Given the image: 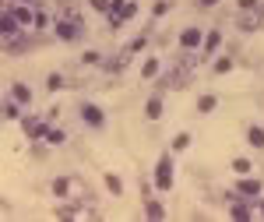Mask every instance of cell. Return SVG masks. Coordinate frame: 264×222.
Wrapping results in <instances>:
<instances>
[{
  "label": "cell",
  "mask_w": 264,
  "mask_h": 222,
  "mask_svg": "<svg viewBox=\"0 0 264 222\" xmlns=\"http://www.w3.org/2000/svg\"><path fill=\"white\" fill-rule=\"evenodd\" d=\"M53 32H57V39H64V43L81 39V21H78V14H67V18H60V21L53 25Z\"/></svg>",
  "instance_id": "cell-1"
},
{
  "label": "cell",
  "mask_w": 264,
  "mask_h": 222,
  "mask_svg": "<svg viewBox=\"0 0 264 222\" xmlns=\"http://www.w3.org/2000/svg\"><path fill=\"white\" fill-rule=\"evenodd\" d=\"M155 187L159 191H173V159L169 155H162L155 162Z\"/></svg>",
  "instance_id": "cell-2"
},
{
  "label": "cell",
  "mask_w": 264,
  "mask_h": 222,
  "mask_svg": "<svg viewBox=\"0 0 264 222\" xmlns=\"http://www.w3.org/2000/svg\"><path fill=\"white\" fill-rule=\"evenodd\" d=\"M18 28H21V21L11 14V11H4V21H0V32H4V43L7 46H14V39H18Z\"/></svg>",
  "instance_id": "cell-3"
},
{
  "label": "cell",
  "mask_w": 264,
  "mask_h": 222,
  "mask_svg": "<svg viewBox=\"0 0 264 222\" xmlns=\"http://www.w3.org/2000/svg\"><path fill=\"white\" fill-rule=\"evenodd\" d=\"M134 14H137V4H134V0H113L109 18H117V21H131Z\"/></svg>",
  "instance_id": "cell-4"
},
{
  "label": "cell",
  "mask_w": 264,
  "mask_h": 222,
  "mask_svg": "<svg viewBox=\"0 0 264 222\" xmlns=\"http://www.w3.org/2000/svg\"><path fill=\"white\" fill-rule=\"evenodd\" d=\"M201 43H204V32L194 28V25L180 32V46H183V50H201Z\"/></svg>",
  "instance_id": "cell-5"
},
{
  "label": "cell",
  "mask_w": 264,
  "mask_h": 222,
  "mask_svg": "<svg viewBox=\"0 0 264 222\" xmlns=\"http://www.w3.org/2000/svg\"><path fill=\"white\" fill-rule=\"evenodd\" d=\"M81 120H85L88 127H102V124H106V113H102L99 106H92V102H85V106H81Z\"/></svg>",
  "instance_id": "cell-6"
},
{
  "label": "cell",
  "mask_w": 264,
  "mask_h": 222,
  "mask_svg": "<svg viewBox=\"0 0 264 222\" xmlns=\"http://www.w3.org/2000/svg\"><path fill=\"white\" fill-rule=\"evenodd\" d=\"M236 194H240V198H261L264 183L261 180H236Z\"/></svg>",
  "instance_id": "cell-7"
},
{
  "label": "cell",
  "mask_w": 264,
  "mask_h": 222,
  "mask_svg": "<svg viewBox=\"0 0 264 222\" xmlns=\"http://www.w3.org/2000/svg\"><path fill=\"white\" fill-rule=\"evenodd\" d=\"M218 46H222V32H215V28H211V32L204 35V43H201V57L208 60V57H211V53H215Z\"/></svg>",
  "instance_id": "cell-8"
},
{
  "label": "cell",
  "mask_w": 264,
  "mask_h": 222,
  "mask_svg": "<svg viewBox=\"0 0 264 222\" xmlns=\"http://www.w3.org/2000/svg\"><path fill=\"white\" fill-rule=\"evenodd\" d=\"M11 95H14L21 106H25V102H32V88H28L25 81H14V85H11Z\"/></svg>",
  "instance_id": "cell-9"
},
{
  "label": "cell",
  "mask_w": 264,
  "mask_h": 222,
  "mask_svg": "<svg viewBox=\"0 0 264 222\" xmlns=\"http://www.w3.org/2000/svg\"><path fill=\"white\" fill-rule=\"evenodd\" d=\"M229 215H233V219H254V208H250L247 201H233Z\"/></svg>",
  "instance_id": "cell-10"
},
{
  "label": "cell",
  "mask_w": 264,
  "mask_h": 222,
  "mask_svg": "<svg viewBox=\"0 0 264 222\" xmlns=\"http://www.w3.org/2000/svg\"><path fill=\"white\" fill-rule=\"evenodd\" d=\"M11 14H14V18H18L21 25H35V11H32V7H21V4H18V7H14Z\"/></svg>",
  "instance_id": "cell-11"
},
{
  "label": "cell",
  "mask_w": 264,
  "mask_h": 222,
  "mask_svg": "<svg viewBox=\"0 0 264 222\" xmlns=\"http://www.w3.org/2000/svg\"><path fill=\"white\" fill-rule=\"evenodd\" d=\"M4 120H7V124H11V120H21V102H18V99H14V102H11V99L4 102Z\"/></svg>",
  "instance_id": "cell-12"
},
{
  "label": "cell",
  "mask_w": 264,
  "mask_h": 222,
  "mask_svg": "<svg viewBox=\"0 0 264 222\" xmlns=\"http://www.w3.org/2000/svg\"><path fill=\"white\" fill-rule=\"evenodd\" d=\"M102 180H106V191H109L113 198H120V194H124V183H120V176H117V173H106Z\"/></svg>",
  "instance_id": "cell-13"
},
{
  "label": "cell",
  "mask_w": 264,
  "mask_h": 222,
  "mask_svg": "<svg viewBox=\"0 0 264 222\" xmlns=\"http://www.w3.org/2000/svg\"><path fill=\"white\" fill-rule=\"evenodd\" d=\"M144 117H148V120H159V117H162V99H159V95H155V99H148Z\"/></svg>",
  "instance_id": "cell-14"
},
{
  "label": "cell",
  "mask_w": 264,
  "mask_h": 222,
  "mask_svg": "<svg viewBox=\"0 0 264 222\" xmlns=\"http://www.w3.org/2000/svg\"><path fill=\"white\" fill-rule=\"evenodd\" d=\"M67 194H70V180L67 176H57L53 180V198H67Z\"/></svg>",
  "instance_id": "cell-15"
},
{
  "label": "cell",
  "mask_w": 264,
  "mask_h": 222,
  "mask_svg": "<svg viewBox=\"0 0 264 222\" xmlns=\"http://www.w3.org/2000/svg\"><path fill=\"white\" fill-rule=\"evenodd\" d=\"M247 141L264 152V127H250V131H247Z\"/></svg>",
  "instance_id": "cell-16"
},
{
  "label": "cell",
  "mask_w": 264,
  "mask_h": 222,
  "mask_svg": "<svg viewBox=\"0 0 264 222\" xmlns=\"http://www.w3.org/2000/svg\"><path fill=\"white\" fill-rule=\"evenodd\" d=\"M81 64H88V67H99V64H102V53H99V50H85V53H81Z\"/></svg>",
  "instance_id": "cell-17"
},
{
  "label": "cell",
  "mask_w": 264,
  "mask_h": 222,
  "mask_svg": "<svg viewBox=\"0 0 264 222\" xmlns=\"http://www.w3.org/2000/svg\"><path fill=\"white\" fill-rule=\"evenodd\" d=\"M144 215H148V219H166V208H162L159 201H148V205H144Z\"/></svg>",
  "instance_id": "cell-18"
},
{
  "label": "cell",
  "mask_w": 264,
  "mask_h": 222,
  "mask_svg": "<svg viewBox=\"0 0 264 222\" xmlns=\"http://www.w3.org/2000/svg\"><path fill=\"white\" fill-rule=\"evenodd\" d=\"M233 67H236V60H233V57H218V60H215V74H229Z\"/></svg>",
  "instance_id": "cell-19"
},
{
  "label": "cell",
  "mask_w": 264,
  "mask_h": 222,
  "mask_svg": "<svg viewBox=\"0 0 264 222\" xmlns=\"http://www.w3.org/2000/svg\"><path fill=\"white\" fill-rule=\"evenodd\" d=\"M215 106H218V99H215V95H201V99H198V113H211Z\"/></svg>",
  "instance_id": "cell-20"
},
{
  "label": "cell",
  "mask_w": 264,
  "mask_h": 222,
  "mask_svg": "<svg viewBox=\"0 0 264 222\" xmlns=\"http://www.w3.org/2000/svg\"><path fill=\"white\" fill-rule=\"evenodd\" d=\"M155 74H159V60H155V57H148V60L141 64V78H155Z\"/></svg>",
  "instance_id": "cell-21"
},
{
  "label": "cell",
  "mask_w": 264,
  "mask_h": 222,
  "mask_svg": "<svg viewBox=\"0 0 264 222\" xmlns=\"http://www.w3.org/2000/svg\"><path fill=\"white\" fill-rule=\"evenodd\" d=\"M187 145H191V134H187V131H180V134L173 138V152H183Z\"/></svg>",
  "instance_id": "cell-22"
},
{
  "label": "cell",
  "mask_w": 264,
  "mask_h": 222,
  "mask_svg": "<svg viewBox=\"0 0 264 222\" xmlns=\"http://www.w3.org/2000/svg\"><path fill=\"white\" fill-rule=\"evenodd\" d=\"M46 88H50V92H60V88H64V74H50V78H46Z\"/></svg>",
  "instance_id": "cell-23"
},
{
  "label": "cell",
  "mask_w": 264,
  "mask_h": 222,
  "mask_svg": "<svg viewBox=\"0 0 264 222\" xmlns=\"http://www.w3.org/2000/svg\"><path fill=\"white\" fill-rule=\"evenodd\" d=\"M92 4V11H99V14H109L113 11V0H88Z\"/></svg>",
  "instance_id": "cell-24"
},
{
  "label": "cell",
  "mask_w": 264,
  "mask_h": 222,
  "mask_svg": "<svg viewBox=\"0 0 264 222\" xmlns=\"http://www.w3.org/2000/svg\"><path fill=\"white\" fill-rule=\"evenodd\" d=\"M166 11H169V0H155V7H152V14H155V18H162Z\"/></svg>",
  "instance_id": "cell-25"
},
{
  "label": "cell",
  "mask_w": 264,
  "mask_h": 222,
  "mask_svg": "<svg viewBox=\"0 0 264 222\" xmlns=\"http://www.w3.org/2000/svg\"><path fill=\"white\" fill-rule=\"evenodd\" d=\"M64 131H50V134H46V141H50V145H64Z\"/></svg>",
  "instance_id": "cell-26"
},
{
  "label": "cell",
  "mask_w": 264,
  "mask_h": 222,
  "mask_svg": "<svg viewBox=\"0 0 264 222\" xmlns=\"http://www.w3.org/2000/svg\"><path fill=\"white\" fill-rule=\"evenodd\" d=\"M35 28H39V32H43V28H50V18H46L43 11H35Z\"/></svg>",
  "instance_id": "cell-27"
},
{
  "label": "cell",
  "mask_w": 264,
  "mask_h": 222,
  "mask_svg": "<svg viewBox=\"0 0 264 222\" xmlns=\"http://www.w3.org/2000/svg\"><path fill=\"white\" fill-rule=\"evenodd\" d=\"M233 169H236V173H250V159H236Z\"/></svg>",
  "instance_id": "cell-28"
},
{
  "label": "cell",
  "mask_w": 264,
  "mask_h": 222,
  "mask_svg": "<svg viewBox=\"0 0 264 222\" xmlns=\"http://www.w3.org/2000/svg\"><path fill=\"white\" fill-rule=\"evenodd\" d=\"M144 43H148V35H141V39H134V43H131V53H141V50H144Z\"/></svg>",
  "instance_id": "cell-29"
},
{
  "label": "cell",
  "mask_w": 264,
  "mask_h": 222,
  "mask_svg": "<svg viewBox=\"0 0 264 222\" xmlns=\"http://www.w3.org/2000/svg\"><path fill=\"white\" fill-rule=\"evenodd\" d=\"M236 7H240V11H254V7H257V0H240Z\"/></svg>",
  "instance_id": "cell-30"
},
{
  "label": "cell",
  "mask_w": 264,
  "mask_h": 222,
  "mask_svg": "<svg viewBox=\"0 0 264 222\" xmlns=\"http://www.w3.org/2000/svg\"><path fill=\"white\" fill-rule=\"evenodd\" d=\"M201 7H215V4H218V0H198Z\"/></svg>",
  "instance_id": "cell-31"
},
{
  "label": "cell",
  "mask_w": 264,
  "mask_h": 222,
  "mask_svg": "<svg viewBox=\"0 0 264 222\" xmlns=\"http://www.w3.org/2000/svg\"><path fill=\"white\" fill-rule=\"evenodd\" d=\"M254 215H261L264 219V201H257V212H254Z\"/></svg>",
  "instance_id": "cell-32"
},
{
  "label": "cell",
  "mask_w": 264,
  "mask_h": 222,
  "mask_svg": "<svg viewBox=\"0 0 264 222\" xmlns=\"http://www.w3.org/2000/svg\"><path fill=\"white\" fill-rule=\"evenodd\" d=\"M25 4H35V0H25Z\"/></svg>",
  "instance_id": "cell-33"
}]
</instances>
